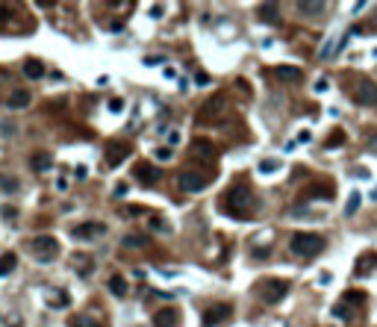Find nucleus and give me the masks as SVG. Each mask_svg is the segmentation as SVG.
<instances>
[{"mask_svg":"<svg viewBox=\"0 0 377 327\" xmlns=\"http://www.w3.org/2000/svg\"><path fill=\"white\" fill-rule=\"evenodd\" d=\"M3 218H6V221H15V218H18V210H15V207H3Z\"/></svg>","mask_w":377,"mask_h":327,"instance_id":"7c9ffc66","label":"nucleus"},{"mask_svg":"<svg viewBox=\"0 0 377 327\" xmlns=\"http://www.w3.org/2000/svg\"><path fill=\"white\" fill-rule=\"evenodd\" d=\"M342 141H345V133H342V130H333L330 139H327V148H339Z\"/></svg>","mask_w":377,"mask_h":327,"instance_id":"cd10ccee","label":"nucleus"},{"mask_svg":"<svg viewBox=\"0 0 377 327\" xmlns=\"http://www.w3.org/2000/svg\"><path fill=\"white\" fill-rule=\"evenodd\" d=\"M136 177H139L144 186H153V183H159L162 171H159L156 165H151V162H139V165H136Z\"/></svg>","mask_w":377,"mask_h":327,"instance_id":"9b49d317","label":"nucleus"},{"mask_svg":"<svg viewBox=\"0 0 377 327\" xmlns=\"http://www.w3.org/2000/svg\"><path fill=\"white\" fill-rule=\"evenodd\" d=\"M148 224H151V230H156V233H168V224H165L159 215H151V218H148Z\"/></svg>","mask_w":377,"mask_h":327,"instance_id":"bb28decb","label":"nucleus"},{"mask_svg":"<svg viewBox=\"0 0 377 327\" xmlns=\"http://www.w3.org/2000/svg\"><path fill=\"white\" fill-rule=\"evenodd\" d=\"M224 112H227V97H224V94H215V97H210L206 104L200 106L198 121L200 124H210V121H218Z\"/></svg>","mask_w":377,"mask_h":327,"instance_id":"20e7f679","label":"nucleus"},{"mask_svg":"<svg viewBox=\"0 0 377 327\" xmlns=\"http://www.w3.org/2000/svg\"><path fill=\"white\" fill-rule=\"evenodd\" d=\"M45 168H50V156H45V153H35L33 156V171H45Z\"/></svg>","mask_w":377,"mask_h":327,"instance_id":"b1692460","label":"nucleus"},{"mask_svg":"<svg viewBox=\"0 0 377 327\" xmlns=\"http://www.w3.org/2000/svg\"><path fill=\"white\" fill-rule=\"evenodd\" d=\"M333 316H336V318H351V310H348V306H333Z\"/></svg>","mask_w":377,"mask_h":327,"instance_id":"c756f323","label":"nucleus"},{"mask_svg":"<svg viewBox=\"0 0 377 327\" xmlns=\"http://www.w3.org/2000/svg\"><path fill=\"white\" fill-rule=\"evenodd\" d=\"M324 236L318 233H295L292 242H289V248H292V254H298V257H316V254H321L324 251Z\"/></svg>","mask_w":377,"mask_h":327,"instance_id":"f03ea898","label":"nucleus"},{"mask_svg":"<svg viewBox=\"0 0 377 327\" xmlns=\"http://www.w3.org/2000/svg\"><path fill=\"white\" fill-rule=\"evenodd\" d=\"M188 151H192V156H198V159H206V162H212L215 156H218V151H215V145L206 139H195L192 145H188Z\"/></svg>","mask_w":377,"mask_h":327,"instance_id":"1a4fd4ad","label":"nucleus"},{"mask_svg":"<svg viewBox=\"0 0 377 327\" xmlns=\"http://www.w3.org/2000/svg\"><path fill=\"white\" fill-rule=\"evenodd\" d=\"M50 304L56 306V310H59V306H65V304H68V295H62V292H59V295H56V301H50Z\"/></svg>","mask_w":377,"mask_h":327,"instance_id":"473e14b6","label":"nucleus"},{"mask_svg":"<svg viewBox=\"0 0 377 327\" xmlns=\"http://www.w3.org/2000/svg\"><path fill=\"white\" fill-rule=\"evenodd\" d=\"M177 183H180V189H183V192H192V195H198V192H203V189H206V183H210V180H206L203 174L186 171V174L177 177Z\"/></svg>","mask_w":377,"mask_h":327,"instance_id":"6e6552de","label":"nucleus"},{"mask_svg":"<svg viewBox=\"0 0 377 327\" xmlns=\"http://www.w3.org/2000/svg\"><path fill=\"white\" fill-rule=\"evenodd\" d=\"M195 83H198V86H206V83H210V77H206V74H198V77H195Z\"/></svg>","mask_w":377,"mask_h":327,"instance_id":"ea45409f","label":"nucleus"},{"mask_svg":"<svg viewBox=\"0 0 377 327\" xmlns=\"http://www.w3.org/2000/svg\"><path fill=\"white\" fill-rule=\"evenodd\" d=\"M0 133H6V136H12V133H15V127H12V124H0Z\"/></svg>","mask_w":377,"mask_h":327,"instance_id":"a19ab883","label":"nucleus"},{"mask_svg":"<svg viewBox=\"0 0 377 327\" xmlns=\"http://www.w3.org/2000/svg\"><path fill=\"white\" fill-rule=\"evenodd\" d=\"M130 153V145L124 141V145H109V151H106V156H109V165L121 162V156H127Z\"/></svg>","mask_w":377,"mask_h":327,"instance_id":"6ab92c4d","label":"nucleus"},{"mask_svg":"<svg viewBox=\"0 0 377 327\" xmlns=\"http://www.w3.org/2000/svg\"><path fill=\"white\" fill-rule=\"evenodd\" d=\"M33 251H35V259H38V262H50V259L59 257V242L53 236H35Z\"/></svg>","mask_w":377,"mask_h":327,"instance_id":"39448f33","label":"nucleus"},{"mask_svg":"<svg viewBox=\"0 0 377 327\" xmlns=\"http://www.w3.org/2000/svg\"><path fill=\"white\" fill-rule=\"evenodd\" d=\"M374 145H377V139H374Z\"/></svg>","mask_w":377,"mask_h":327,"instance_id":"79ce46f5","label":"nucleus"},{"mask_svg":"<svg viewBox=\"0 0 377 327\" xmlns=\"http://www.w3.org/2000/svg\"><path fill=\"white\" fill-rule=\"evenodd\" d=\"M257 15H259V21L277 24L280 21V6H277V3H262V6L257 9Z\"/></svg>","mask_w":377,"mask_h":327,"instance_id":"2eb2a0df","label":"nucleus"},{"mask_svg":"<svg viewBox=\"0 0 377 327\" xmlns=\"http://www.w3.org/2000/svg\"><path fill=\"white\" fill-rule=\"evenodd\" d=\"M24 77H27V80H41V77H45V68H41L35 59H30V62H24Z\"/></svg>","mask_w":377,"mask_h":327,"instance_id":"aec40b11","label":"nucleus"},{"mask_svg":"<svg viewBox=\"0 0 377 327\" xmlns=\"http://www.w3.org/2000/svg\"><path fill=\"white\" fill-rule=\"evenodd\" d=\"M109 292H112V295H118V298H124V295L130 292L127 280H124L121 274H112V277H109Z\"/></svg>","mask_w":377,"mask_h":327,"instance_id":"a211bd4d","label":"nucleus"},{"mask_svg":"<svg viewBox=\"0 0 377 327\" xmlns=\"http://www.w3.org/2000/svg\"><path fill=\"white\" fill-rule=\"evenodd\" d=\"M295 9L301 12V15H309V18H316L324 12V3L321 0H301V3H295Z\"/></svg>","mask_w":377,"mask_h":327,"instance_id":"dca6fc26","label":"nucleus"},{"mask_svg":"<svg viewBox=\"0 0 377 327\" xmlns=\"http://www.w3.org/2000/svg\"><path fill=\"white\" fill-rule=\"evenodd\" d=\"M280 168V162H262L259 165V174H271V171H277Z\"/></svg>","mask_w":377,"mask_h":327,"instance_id":"c85d7f7f","label":"nucleus"},{"mask_svg":"<svg viewBox=\"0 0 377 327\" xmlns=\"http://www.w3.org/2000/svg\"><path fill=\"white\" fill-rule=\"evenodd\" d=\"M233 316V306L230 304H215L203 313V327H215V324H224L227 318Z\"/></svg>","mask_w":377,"mask_h":327,"instance_id":"423d86ee","label":"nucleus"},{"mask_svg":"<svg viewBox=\"0 0 377 327\" xmlns=\"http://www.w3.org/2000/svg\"><path fill=\"white\" fill-rule=\"evenodd\" d=\"M250 207H257V200H254V189L247 186V183H239L227 192V207L224 212L227 215H233V218H247L250 215Z\"/></svg>","mask_w":377,"mask_h":327,"instance_id":"f257e3e1","label":"nucleus"},{"mask_svg":"<svg viewBox=\"0 0 377 327\" xmlns=\"http://www.w3.org/2000/svg\"><path fill=\"white\" fill-rule=\"evenodd\" d=\"M274 74H277L283 83H298L301 80V68H295V65H277Z\"/></svg>","mask_w":377,"mask_h":327,"instance_id":"f3484780","label":"nucleus"},{"mask_svg":"<svg viewBox=\"0 0 377 327\" xmlns=\"http://www.w3.org/2000/svg\"><path fill=\"white\" fill-rule=\"evenodd\" d=\"M103 233H106V224L103 221H86V224H80V227H74V230H71V236H74V239H80V242L97 239V236H103Z\"/></svg>","mask_w":377,"mask_h":327,"instance_id":"0eeeda50","label":"nucleus"},{"mask_svg":"<svg viewBox=\"0 0 377 327\" xmlns=\"http://www.w3.org/2000/svg\"><path fill=\"white\" fill-rule=\"evenodd\" d=\"M177 321H180V313L174 306H165L153 316V327H177Z\"/></svg>","mask_w":377,"mask_h":327,"instance_id":"ddd939ff","label":"nucleus"},{"mask_svg":"<svg viewBox=\"0 0 377 327\" xmlns=\"http://www.w3.org/2000/svg\"><path fill=\"white\" fill-rule=\"evenodd\" d=\"M286 295H289V280H277V277H268V280L259 283V298H262L265 304H280Z\"/></svg>","mask_w":377,"mask_h":327,"instance_id":"7ed1b4c3","label":"nucleus"},{"mask_svg":"<svg viewBox=\"0 0 377 327\" xmlns=\"http://www.w3.org/2000/svg\"><path fill=\"white\" fill-rule=\"evenodd\" d=\"M316 92H327V80H324V77L316 83Z\"/></svg>","mask_w":377,"mask_h":327,"instance_id":"4c0bfd02","label":"nucleus"},{"mask_svg":"<svg viewBox=\"0 0 377 327\" xmlns=\"http://www.w3.org/2000/svg\"><path fill=\"white\" fill-rule=\"evenodd\" d=\"M156 159H171V148H159V151H156Z\"/></svg>","mask_w":377,"mask_h":327,"instance_id":"72a5a7b5","label":"nucleus"},{"mask_svg":"<svg viewBox=\"0 0 377 327\" xmlns=\"http://www.w3.org/2000/svg\"><path fill=\"white\" fill-rule=\"evenodd\" d=\"M353 174H357V177H365V180L371 177V174H368V168H353Z\"/></svg>","mask_w":377,"mask_h":327,"instance_id":"58836bf2","label":"nucleus"},{"mask_svg":"<svg viewBox=\"0 0 377 327\" xmlns=\"http://www.w3.org/2000/svg\"><path fill=\"white\" fill-rule=\"evenodd\" d=\"M68 327H97V321L92 316H74L68 321Z\"/></svg>","mask_w":377,"mask_h":327,"instance_id":"5701e85b","label":"nucleus"},{"mask_svg":"<svg viewBox=\"0 0 377 327\" xmlns=\"http://www.w3.org/2000/svg\"><path fill=\"white\" fill-rule=\"evenodd\" d=\"M177 141H180V133H177V130H171V133H168V145H171V148H174Z\"/></svg>","mask_w":377,"mask_h":327,"instance_id":"c9c22d12","label":"nucleus"},{"mask_svg":"<svg viewBox=\"0 0 377 327\" xmlns=\"http://www.w3.org/2000/svg\"><path fill=\"white\" fill-rule=\"evenodd\" d=\"M124 245H130V248H141V245H148V236H136V233H130V236H124Z\"/></svg>","mask_w":377,"mask_h":327,"instance_id":"a878e982","label":"nucleus"},{"mask_svg":"<svg viewBox=\"0 0 377 327\" xmlns=\"http://www.w3.org/2000/svg\"><path fill=\"white\" fill-rule=\"evenodd\" d=\"M0 189H3L6 195H15V192H18V180L12 174H0Z\"/></svg>","mask_w":377,"mask_h":327,"instance_id":"4be33fe9","label":"nucleus"},{"mask_svg":"<svg viewBox=\"0 0 377 327\" xmlns=\"http://www.w3.org/2000/svg\"><path fill=\"white\" fill-rule=\"evenodd\" d=\"M345 298H348L351 304H360V301H363V295H360V292H348V295H345Z\"/></svg>","mask_w":377,"mask_h":327,"instance_id":"f704fd0d","label":"nucleus"},{"mask_svg":"<svg viewBox=\"0 0 377 327\" xmlns=\"http://www.w3.org/2000/svg\"><path fill=\"white\" fill-rule=\"evenodd\" d=\"M318 280H321V286H327V283L333 280V274H330V271H321V277H318Z\"/></svg>","mask_w":377,"mask_h":327,"instance_id":"e433bc0d","label":"nucleus"},{"mask_svg":"<svg viewBox=\"0 0 377 327\" xmlns=\"http://www.w3.org/2000/svg\"><path fill=\"white\" fill-rule=\"evenodd\" d=\"M360 192H351V198H348V207H345V215H353V212L360 210Z\"/></svg>","mask_w":377,"mask_h":327,"instance_id":"393cba45","label":"nucleus"},{"mask_svg":"<svg viewBox=\"0 0 377 327\" xmlns=\"http://www.w3.org/2000/svg\"><path fill=\"white\" fill-rule=\"evenodd\" d=\"M71 269L77 271L80 277H89L94 271V257L92 254H71Z\"/></svg>","mask_w":377,"mask_h":327,"instance_id":"9d476101","label":"nucleus"},{"mask_svg":"<svg viewBox=\"0 0 377 327\" xmlns=\"http://www.w3.org/2000/svg\"><path fill=\"white\" fill-rule=\"evenodd\" d=\"M30 100H33V94L27 92V89H12L3 97V104L9 106V109H24V106H30Z\"/></svg>","mask_w":377,"mask_h":327,"instance_id":"f8f14e48","label":"nucleus"},{"mask_svg":"<svg viewBox=\"0 0 377 327\" xmlns=\"http://www.w3.org/2000/svg\"><path fill=\"white\" fill-rule=\"evenodd\" d=\"M109 109H112V112H121V109H124V100H121V97H112V100H109Z\"/></svg>","mask_w":377,"mask_h":327,"instance_id":"2f4dec72","label":"nucleus"},{"mask_svg":"<svg viewBox=\"0 0 377 327\" xmlns=\"http://www.w3.org/2000/svg\"><path fill=\"white\" fill-rule=\"evenodd\" d=\"M357 100L365 106H377V86L374 83H360V89H357Z\"/></svg>","mask_w":377,"mask_h":327,"instance_id":"4468645a","label":"nucleus"},{"mask_svg":"<svg viewBox=\"0 0 377 327\" xmlns=\"http://www.w3.org/2000/svg\"><path fill=\"white\" fill-rule=\"evenodd\" d=\"M15 265H18V257H15V254H3V257H0V277L12 274Z\"/></svg>","mask_w":377,"mask_h":327,"instance_id":"412c9836","label":"nucleus"}]
</instances>
